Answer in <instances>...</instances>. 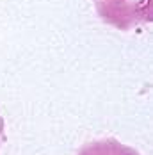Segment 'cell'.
Listing matches in <instances>:
<instances>
[{
    "instance_id": "obj_1",
    "label": "cell",
    "mask_w": 153,
    "mask_h": 155,
    "mask_svg": "<svg viewBox=\"0 0 153 155\" xmlns=\"http://www.w3.org/2000/svg\"><path fill=\"white\" fill-rule=\"evenodd\" d=\"M98 16L114 29L130 31L151 21V0H93Z\"/></svg>"
},
{
    "instance_id": "obj_2",
    "label": "cell",
    "mask_w": 153,
    "mask_h": 155,
    "mask_svg": "<svg viewBox=\"0 0 153 155\" xmlns=\"http://www.w3.org/2000/svg\"><path fill=\"white\" fill-rule=\"evenodd\" d=\"M76 155H141L137 150L123 144L121 141L107 137V139H96L86 143Z\"/></svg>"
}]
</instances>
